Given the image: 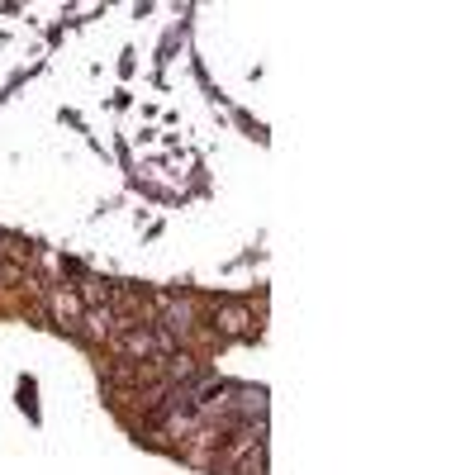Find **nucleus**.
<instances>
[{
    "label": "nucleus",
    "mask_w": 475,
    "mask_h": 475,
    "mask_svg": "<svg viewBox=\"0 0 475 475\" xmlns=\"http://www.w3.org/2000/svg\"><path fill=\"white\" fill-rule=\"evenodd\" d=\"M114 342L129 361H167L176 357V333H167L162 323H124L114 328Z\"/></svg>",
    "instance_id": "obj_1"
},
{
    "label": "nucleus",
    "mask_w": 475,
    "mask_h": 475,
    "mask_svg": "<svg viewBox=\"0 0 475 475\" xmlns=\"http://www.w3.org/2000/svg\"><path fill=\"white\" fill-rule=\"evenodd\" d=\"M214 323H219L223 338H247V333H252V314H247L242 304H219L214 309Z\"/></svg>",
    "instance_id": "obj_2"
},
{
    "label": "nucleus",
    "mask_w": 475,
    "mask_h": 475,
    "mask_svg": "<svg viewBox=\"0 0 475 475\" xmlns=\"http://www.w3.org/2000/svg\"><path fill=\"white\" fill-rule=\"evenodd\" d=\"M0 233H5V229H0Z\"/></svg>",
    "instance_id": "obj_3"
}]
</instances>
